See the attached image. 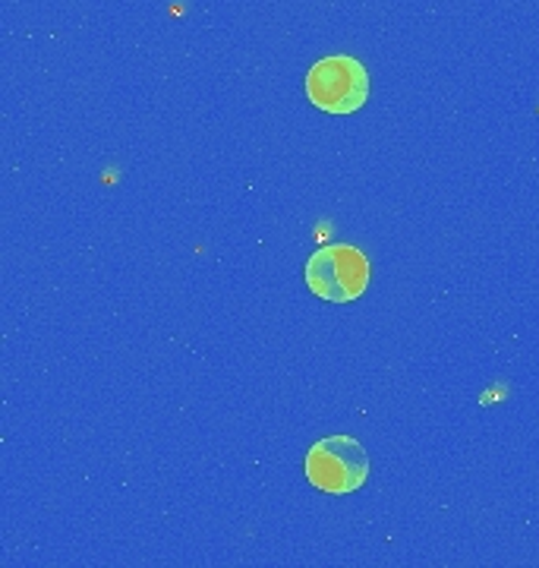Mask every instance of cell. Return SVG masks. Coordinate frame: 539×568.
<instances>
[{"label":"cell","mask_w":539,"mask_h":568,"mask_svg":"<svg viewBox=\"0 0 539 568\" xmlns=\"http://www.w3.org/2000/svg\"><path fill=\"white\" fill-rule=\"evenodd\" d=\"M306 95L325 114H354L369 99V73L350 54H328L309 67Z\"/></svg>","instance_id":"1"},{"label":"cell","mask_w":539,"mask_h":568,"mask_svg":"<svg viewBox=\"0 0 539 568\" xmlns=\"http://www.w3.org/2000/svg\"><path fill=\"white\" fill-rule=\"evenodd\" d=\"M306 284L328 304H350L369 287V260L350 244L322 246L306 263Z\"/></svg>","instance_id":"2"},{"label":"cell","mask_w":539,"mask_h":568,"mask_svg":"<svg viewBox=\"0 0 539 568\" xmlns=\"http://www.w3.org/2000/svg\"><path fill=\"white\" fill-rule=\"evenodd\" d=\"M369 455L354 436H325L306 452V480L322 493L344 496L366 484Z\"/></svg>","instance_id":"3"}]
</instances>
